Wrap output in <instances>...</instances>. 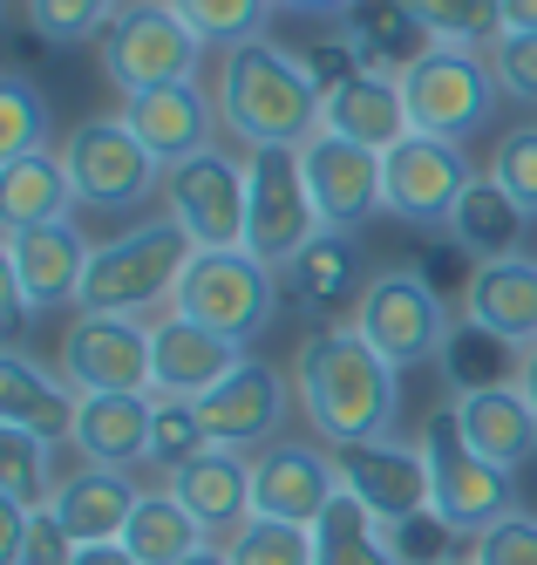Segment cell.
<instances>
[{
    "instance_id": "6da1fadb",
    "label": "cell",
    "mask_w": 537,
    "mask_h": 565,
    "mask_svg": "<svg viewBox=\"0 0 537 565\" xmlns=\"http://www.w3.org/2000/svg\"><path fill=\"white\" fill-rule=\"evenodd\" d=\"M293 402L307 429L326 450H354V443L395 436L401 416V369L382 361L354 328H313L293 354Z\"/></svg>"
},
{
    "instance_id": "7a4b0ae2",
    "label": "cell",
    "mask_w": 537,
    "mask_h": 565,
    "mask_svg": "<svg viewBox=\"0 0 537 565\" xmlns=\"http://www.w3.org/2000/svg\"><path fill=\"white\" fill-rule=\"evenodd\" d=\"M326 96L313 89V75L293 49H279L272 34L238 42L218 55V124L245 143V150H272V143H307L320 137Z\"/></svg>"
},
{
    "instance_id": "3957f363",
    "label": "cell",
    "mask_w": 537,
    "mask_h": 565,
    "mask_svg": "<svg viewBox=\"0 0 537 565\" xmlns=\"http://www.w3.org/2000/svg\"><path fill=\"white\" fill-rule=\"evenodd\" d=\"M191 238L178 218H143L130 232H116L103 238V246L89 253V273H82V313H163L178 300V279L191 266Z\"/></svg>"
},
{
    "instance_id": "277c9868",
    "label": "cell",
    "mask_w": 537,
    "mask_h": 565,
    "mask_svg": "<svg viewBox=\"0 0 537 565\" xmlns=\"http://www.w3.org/2000/svg\"><path fill=\"white\" fill-rule=\"evenodd\" d=\"M279 300H286L279 273L238 246V253H191V266H184V279H178V300H171V307H178L184 320H197V328L225 334L232 348H253L272 320H279Z\"/></svg>"
},
{
    "instance_id": "5b68a950",
    "label": "cell",
    "mask_w": 537,
    "mask_h": 565,
    "mask_svg": "<svg viewBox=\"0 0 537 565\" xmlns=\"http://www.w3.org/2000/svg\"><path fill=\"white\" fill-rule=\"evenodd\" d=\"M320 232H326V225H320V212H313L300 150H293V143L245 150V253L266 259L272 273H286Z\"/></svg>"
},
{
    "instance_id": "8992f818",
    "label": "cell",
    "mask_w": 537,
    "mask_h": 565,
    "mask_svg": "<svg viewBox=\"0 0 537 565\" xmlns=\"http://www.w3.org/2000/svg\"><path fill=\"white\" fill-rule=\"evenodd\" d=\"M497 75L490 55L476 49H422L401 68V103H408V130L442 137V143H470L490 130V109H497Z\"/></svg>"
},
{
    "instance_id": "52a82bcc",
    "label": "cell",
    "mask_w": 537,
    "mask_h": 565,
    "mask_svg": "<svg viewBox=\"0 0 537 565\" xmlns=\"http://www.w3.org/2000/svg\"><path fill=\"white\" fill-rule=\"evenodd\" d=\"M62 164H68V184H75V205L82 212H137L143 198L163 191V171L157 150L116 116H89V124H75L68 143H62Z\"/></svg>"
},
{
    "instance_id": "ba28073f",
    "label": "cell",
    "mask_w": 537,
    "mask_h": 565,
    "mask_svg": "<svg viewBox=\"0 0 537 565\" xmlns=\"http://www.w3.org/2000/svg\"><path fill=\"white\" fill-rule=\"evenodd\" d=\"M204 62V42L184 28V14L171 0H122L116 21L103 28V75L109 89L143 96L163 83H191Z\"/></svg>"
},
{
    "instance_id": "9c48e42d",
    "label": "cell",
    "mask_w": 537,
    "mask_h": 565,
    "mask_svg": "<svg viewBox=\"0 0 537 565\" xmlns=\"http://www.w3.org/2000/svg\"><path fill=\"white\" fill-rule=\"evenodd\" d=\"M449 328H457V313L442 307L436 279L422 266H382L375 287H367V300H361V313H354V334L382 361H395V369H422V361H436Z\"/></svg>"
},
{
    "instance_id": "30bf717a",
    "label": "cell",
    "mask_w": 537,
    "mask_h": 565,
    "mask_svg": "<svg viewBox=\"0 0 537 565\" xmlns=\"http://www.w3.org/2000/svg\"><path fill=\"white\" fill-rule=\"evenodd\" d=\"M416 443H422L429 477H436V511L457 524L463 539L490 532L497 518H511V511H517V477L470 450L463 429H457V416H449V402H442V409H429V423H422V436H416Z\"/></svg>"
},
{
    "instance_id": "8fae6325",
    "label": "cell",
    "mask_w": 537,
    "mask_h": 565,
    "mask_svg": "<svg viewBox=\"0 0 537 565\" xmlns=\"http://www.w3.org/2000/svg\"><path fill=\"white\" fill-rule=\"evenodd\" d=\"M89 238L75 218L55 225H21L0 238V273H8V328L34 320L41 307H75L82 300V273H89Z\"/></svg>"
},
{
    "instance_id": "7c38bea8",
    "label": "cell",
    "mask_w": 537,
    "mask_h": 565,
    "mask_svg": "<svg viewBox=\"0 0 537 565\" xmlns=\"http://www.w3.org/2000/svg\"><path fill=\"white\" fill-rule=\"evenodd\" d=\"M163 218H178L197 253H238L245 246V164L232 150H197L163 178Z\"/></svg>"
},
{
    "instance_id": "4fadbf2b",
    "label": "cell",
    "mask_w": 537,
    "mask_h": 565,
    "mask_svg": "<svg viewBox=\"0 0 537 565\" xmlns=\"http://www.w3.org/2000/svg\"><path fill=\"white\" fill-rule=\"evenodd\" d=\"M62 375L75 395H150V320L130 313H68Z\"/></svg>"
},
{
    "instance_id": "5bb4252c",
    "label": "cell",
    "mask_w": 537,
    "mask_h": 565,
    "mask_svg": "<svg viewBox=\"0 0 537 565\" xmlns=\"http://www.w3.org/2000/svg\"><path fill=\"white\" fill-rule=\"evenodd\" d=\"M382 178H388V218L442 225V232L457 218L463 191L476 184L463 143H442V137H422V130H408L395 150H382Z\"/></svg>"
},
{
    "instance_id": "9a60e30c",
    "label": "cell",
    "mask_w": 537,
    "mask_h": 565,
    "mask_svg": "<svg viewBox=\"0 0 537 565\" xmlns=\"http://www.w3.org/2000/svg\"><path fill=\"white\" fill-rule=\"evenodd\" d=\"M300 164H307V191H313V212H320L326 232H361L375 212H388L382 150L320 130V137L300 143Z\"/></svg>"
},
{
    "instance_id": "2e32d148",
    "label": "cell",
    "mask_w": 537,
    "mask_h": 565,
    "mask_svg": "<svg viewBox=\"0 0 537 565\" xmlns=\"http://www.w3.org/2000/svg\"><path fill=\"white\" fill-rule=\"evenodd\" d=\"M300 402H293V375H279L272 361H253L245 354L238 369L197 402V416L204 429H212V443H225V450H245V457H259L266 443H279L286 416H293Z\"/></svg>"
},
{
    "instance_id": "e0dca14e",
    "label": "cell",
    "mask_w": 537,
    "mask_h": 565,
    "mask_svg": "<svg viewBox=\"0 0 537 565\" xmlns=\"http://www.w3.org/2000/svg\"><path fill=\"white\" fill-rule=\"evenodd\" d=\"M286 307H300L313 328H354V313L375 287V266H367L354 232H320L313 246L279 273Z\"/></svg>"
},
{
    "instance_id": "ac0fdd59",
    "label": "cell",
    "mask_w": 537,
    "mask_h": 565,
    "mask_svg": "<svg viewBox=\"0 0 537 565\" xmlns=\"http://www.w3.org/2000/svg\"><path fill=\"white\" fill-rule=\"evenodd\" d=\"M341 498V463L326 443H293L279 436L253 457V511L279 518V524H313L326 518V504Z\"/></svg>"
},
{
    "instance_id": "d6986e66",
    "label": "cell",
    "mask_w": 537,
    "mask_h": 565,
    "mask_svg": "<svg viewBox=\"0 0 537 565\" xmlns=\"http://www.w3.org/2000/svg\"><path fill=\"white\" fill-rule=\"evenodd\" d=\"M341 463V491H354L382 524H401L416 511H436V477H429V457L422 443H354V450H334Z\"/></svg>"
},
{
    "instance_id": "ffe728a7",
    "label": "cell",
    "mask_w": 537,
    "mask_h": 565,
    "mask_svg": "<svg viewBox=\"0 0 537 565\" xmlns=\"http://www.w3.org/2000/svg\"><path fill=\"white\" fill-rule=\"evenodd\" d=\"M245 361V348H232L225 334L197 328L178 307H163L150 320V395H184V402H204L232 369Z\"/></svg>"
},
{
    "instance_id": "44dd1931",
    "label": "cell",
    "mask_w": 537,
    "mask_h": 565,
    "mask_svg": "<svg viewBox=\"0 0 537 565\" xmlns=\"http://www.w3.org/2000/svg\"><path fill=\"white\" fill-rule=\"evenodd\" d=\"M122 124H130L157 150V164L171 171V164H184V157L212 150L218 96L197 89V75H191V83H163V89H143V96H122Z\"/></svg>"
},
{
    "instance_id": "7402d4cb",
    "label": "cell",
    "mask_w": 537,
    "mask_h": 565,
    "mask_svg": "<svg viewBox=\"0 0 537 565\" xmlns=\"http://www.w3.org/2000/svg\"><path fill=\"white\" fill-rule=\"evenodd\" d=\"M150 429H157V395H82L68 443L89 470H143Z\"/></svg>"
},
{
    "instance_id": "603a6c76",
    "label": "cell",
    "mask_w": 537,
    "mask_h": 565,
    "mask_svg": "<svg viewBox=\"0 0 537 565\" xmlns=\"http://www.w3.org/2000/svg\"><path fill=\"white\" fill-rule=\"evenodd\" d=\"M163 491H171V498L204 524V532H212V545H225L238 524L253 518V457L212 443V450L191 457L178 477H163Z\"/></svg>"
},
{
    "instance_id": "cb8c5ba5",
    "label": "cell",
    "mask_w": 537,
    "mask_h": 565,
    "mask_svg": "<svg viewBox=\"0 0 537 565\" xmlns=\"http://www.w3.org/2000/svg\"><path fill=\"white\" fill-rule=\"evenodd\" d=\"M75 388L62 369H41V361L28 348H0V423L8 429H28L41 443H68L75 429Z\"/></svg>"
},
{
    "instance_id": "d4e9b609",
    "label": "cell",
    "mask_w": 537,
    "mask_h": 565,
    "mask_svg": "<svg viewBox=\"0 0 537 565\" xmlns=\"http://www.w3.org/2000/svg\"><path fill=\"white\" fill-rule=\"evenodd\" d=\"M449 416H457V429H463V443H470L476 457H490L511 477L530 470V457H537V409L524 402L517 382L483 388V395H457V402H449Z\"/></svg>"
},
{
    "instance_id": "484cf974",
    "label": "cell",
    "mask_w": 537,
    "mask_h": 565,
    "mask_svg": "<svg viewBox=\"0 0 537 565\" xmlns=\"http://www.w3.org/2000/svg\"><path fill=\"white\" fill-rule=\"evenodd\" d=\"M143 491H137V477L130 470H68L55 483V518H62V532L75 545H122V524L137 518Z\"/></svg>"
},
{
    "instance_id": "4316f807",
    "label": "cell",
    "mask_w": 537,
    "mask_h": 565,
    "mask_svg": "<svg viewBox=\"0 0 537 565\" xmlns=\"http://www.w3.org/2000/svg\"><path fill=\"white\" fill-rule=\"evenodd\" d=\"M463 320H483L490 334H504L511 348H537V259L517 253V259H490L470 273L463 287Z\"/></svg>"
},
{
    "instance_id": "83f0119b",
    "label": "cell",
    "mask_w": 537,
    "mask_h": 565,
    "mask_svg": "<svg viewBox=\"0 0 537 565\" xmlns=\"http://www.w3.org/2000/svg\"><path fill=\"white\" fill-rule=\"evenodd\" d=\"M320 130H334L347 143H367V150H395L408 137V103H401V75L388 68H367L341 96H326V116Z\"/></svg>"
},
{
    "instance_id": "f1b7e54d",
    "label": "cell",
    "mask_w": 537,
    "mask_h": 565,
    "mask_svg": "<svg viewBox=\"0 0 537 565\" xmlns=\"http://www.w3.org/2000/svg\"><path fill=\"white\" fill-rule=\"evenodd\" d=\"M524 232H530V212H524L490 171H476V184L463 191L457 218H449L457 253H470L476 266H490V259H517V253H524Z\"/></svg>"
},
{
    "instance_id": "f546056e",
    "label": "cell",
    "mask_w": 537,
    "mask_h": 565,
    "mask_svg": "<svg viewBox=\"0 0 537 565\" xmlns=\"http://www.w3.org/2000/svg\"><path fill=\"white\" fill-rule=\"evenodd\" d=\"M75 218V184L62 150H34V157H8L0 164V225L21 232V225H55Z\"/></svg>"
},
{
    "instance_id": "4dcf8cb0",
    "label": "cell",
    "mask_w": 537,
    "mask_h": 565,
    "mask_svg": "<svg viewBox=\"0 0 537 565\" xmlns=\"http://www.w3.org/2000/svg\"><path fill=\"white\" fill-rule=\"evenodd\" d=\"M341 34L361 49L367 68H388V75H401L422 49H436L408 0H347V8H341Z\"/></svg>"
},
{
    "instance_id": "1f68e13d",
    "label": "cell",
    "mask_w": 537,
    "mask_h": 565,
    "mask_svg": "<svg viewBox=\"0 0 537 565\" xmlns=\"http://www.w3.org/2000/svg\"><path fill=\"white\" fill-rule=\"evenodd\" d=\"M436 369H442V382H449V402H457V395H483V388L517 382L524 348H511L504 334H490L483 320H457V328H449V341H442V354H436Z\"/></svg>"
},
{
    "instance_id": "d6a6232c",
    "label": "cell",
    "mask_w": 537,
    "mask_h": 565,
    "mask_svg": "<svg viewBox=\"0 0 537 565\" xmlns=\"http://www.w3.org/2000/svg\"><path fill=\"white\" fill-rule=\"evenodd\" d=\"M204 545H212V532L171 498V491H143V504H137V518L122 524V552H130L137 565H184V558H197Z\"/></svg>"
},
{
    "instance_id": "836d02e7",
    "label": "cell",
    "mask_w": 537,
    "mask_h": 565,
    "mask_svg": "<svg viewBox=\"0 0 537 565\" xmlns=\"http://www.w3.org/2000/svg\"><path fill=\"white\" fill-rule=\"evenodd\" d=\"M313 565H395L388 524L354 491H341L334 504H326V518L313 524Z\"/></svg>"
},
{
    "instance_id": "e575fe53",
    "label": "cell",
    "mask_w": 537,
    "mask_h": 565,
    "mask_svg": "<svg viewBox=\"0 0 537 565\" xmlns=\"http://www.w3.org/2000/svg\"><path fill=\"white\" fill-rule=\"evenodd\" d=\"M55 443H41V436H28V429H8L0 423V498L8 504H28V511H41V504H55Z\"/></svg>"
},
{
    "instance_id": "d590c367",
    "label": "cell",
    "mask_w": 537,
    "mask_h": 565,
    "mask_svg": "<svg viewBox=\"0 0 537 565\" xmlns=\"http://www.w3.org/2000/svg\"><path fill=\"white\" fill-rule=\"evenodd\" d=\"M436 49H490L504 34V0H408Z\"/></svg>"
},
{
    "instance_id": "8d00e7d4",
    "label": "cell",
    "mask_w": 537,
    "mask_h": 565,
    "mask_svg": "<svg viewBox=\"0 0 537 565\" xmlns=\"http://www.w3.org/2000/svg\"><path fill=\"white\" fill-rule=\"evenodd\" d=\"M171 8L184 14V28L204 49H238V42H259L266 34L279 0H171Z\"/></svg>"
},
{
    "instance_id": "74e56055",
    "label": "cell",
    "mask_w": 537,
    "mask_h": 565,
    "mask_svg": "<svg viewBox=\"0 0 537 565\" xmlns=\"http://www.w3.org/2000/svg\"><path fill=\"white\" fill-rule=\"evenodd\" d=\"M212 450V429H204V416H197V402H184V395H157V429H150V470H163V477H178L191 457H204Z\"/></svg>"
},
{
    "instance_id": "f35d334b",
    "label": "cell",
    "mask_w": 537,
    "mask_h": 565,
    "mask_svg": "<svg viewBox=\"0 0 537 565\" xmlns=\"http://www.w3.org/2000/svg\"><path fill=\"white\" fill-rule=\"evenodd\" d=\"M34 150H55L49 143V103L28 75H0V164L8 157H34Z\"/></svg>"
},
{
    "instance_id": "ab89813d",
    "label": "cell",
    "mask_w": 537,
    "mask_h": 565,
    "mask_svg": "<svg viewBox=\"0 0 537 565\" xmlns=\"http://www.w3.org/2000/svg\"><path fill=\"white\" fill-rule=\"evenodd\" d=\"M232 565H313V532L307 524H279V518H245L225 539Z\"/></svg>"
},
{
    "instance_id": "60d3db41",
    "label": "cell",
    "mask_w": 537,
    "mask_h": 565,
    "mask_svg": "<svg viewBox=\"0 0 537 565\" xmlns=\"http://www.w3.org/2000/svg\"><path fill=\"white\" fill-rule=\"evenodd\" d=\"M116 8L122 0H28V28L49 49H75V42H89V34H103L116 21Z\"/></svg>"
},
{
    "instance_id": "b9f144b4",
    "label": "cell",
    "mask_w": 537,
    "mask_h": 565,
    "mask_svg": "<svg viewBox=\"0 0 537 565\" xmlns=\"http://www.w3.org/2000/svg\"><path fill=\"white\" fill-rule=\"evenodd\" d=\"M388 545H395V565H449L457 545H463V532L442 511H416V518L388 524Z\"/></svg>"
},
{
    "instance_id": "7bdbcfd3",
    "label": "cell",
    "mask_w": 537,
    "mask_h": 565,
    "mask_svg": "<svg viewBox=\"0 0 537 565\" xmlns=\"http://www.w3.org/2000/svg\"><path fill=\"white\" fill-rule=\"evenodd\" d=\"M490 178H497L517 205L537 218V124H524V130H511L497 150H490Z\"/></svg>"
},
{
    "instance_id": "ee69618b",
    "label": "cell",
    "mask_w": 537,
    "mask_h": 565,
    "mask_svg": "<svg viewBox=\"0 0 537 565\" xmlns=\"http://www.w3.org/2000/svg\"><path fill=\"white\" fill-rule=\"evenodd\" d=\"M470 565H537V518L511 511V518L490 524V532H476L470 539Z\"/></svg>"
},
{
    "instance_id": "f6af8a7d",
    "label": "cell",
    "mask_w": 537,
    "mask_h": 565,
    "mask_svg": "<svg viewBox=\"0 0 537 565\" xmlns=\"http://www.w3.org/2000/svg\"><path fill=\"white\" fill-rule=\"evenodd\" d=\"M490 75L511 103H530L537 109V34H497L490 42Z\"/></svg>"
},
{
    "instance_id": "bcb514c9",
    "label": "cell",
    "mask_w": 537,
    "mask_h": 565,
    "mask_svg": "<svg viewBox=\"0 0 537 565\" xmlns=\"http://www.w3.org/2000/svg\"><path fill=\"white\" fill-rule=\"evenodd\" d=\"M75 558V539L62 532V518L41 504V511H28V532H21V545L0 558V565H68Z\"/></svg>"
},
{
    "instance_id": "7dc6e473",
    "label": "cell",
    "mask_w": 537,
    "mask_h": 565,
    "mask_svg": "<svg viewBox=\"0 0 537 565\" xmlns=\"http://www.w3.org/2000/svg\"><path fill=\"white\" fill-rule=\"evenodd\" d=\"M300 62H307V75H313L320 96H341L354 75H367V62H361V49L347 42V34H326V42H313Z\"/></svg>"
},
{
    "instance_id": "c3c4849f",
    "label": "cell",
    "mask_w": 537,
    "mask_h": 565,
    "mask_svg": "<svg viewBox=\"0 0 537 565\" xmlns=\"http://www.w3.org/2000/svg\"><path fill=\"white\" fill-rule=\"evenodd\" d=\"M504 34H537V0H504Z\"/></svg>"
},
{
    "instance_id": "681fc988",
    "label": "cell",
    "mask_w": 537,
    "mask_h": 565,
    "mask_svg": "<svg viewBox=\"0 0 537 565\" xmlns=\"http://www.w3.org/2000/svg\"><path fill=\"white\" fill-rule=\"evenodd\" d=\"M68 565H137L130 552H122V545H75V558Z\"/></svg>"
},
{
    "instance_id": "f907efd6",
    "label": "cell",
    "mask_w": 537,
    "mask_h": 565,
    "mask_svg": "<svg viewBox=\"0 0 537 565\" xmlns=\"http://www.w3.org/2000/svg\"><path fill=\"white\" fill-rule=\"evenodd\" d=\"M517 388H524V402H530V409H537V348L524 354V369H517Z\"/></svg>"
},
{
    "instance_id": "816d5d0a",
    "label": "cell",
    "mask_w": 537,
    "mask_h": 565,
    "mask_svg": "<svg viewBox=\"0 0 537 565\" xmlns=\"http://www.w3.org/2000/svg\"><path fill=\"white\" fill-rule=\"evenodd\" d=\"M279 8H293V14H341L347 0H279Z\"/></svg>"
},
{
    "instance_id": "f5cc1de1",
    "label": "cell",
    "mask_w": 537,
    "mask_h": 565,
    "mask_svg": "<svg viewBox=\"0 0 537 565\" xmlns=\"http://www.w3.org/2000/svg\"><path fill=\"white\" fill-rule=\"evenodd\" d=\"M184 565H232V552H225V545H204V552H197V558H184Z\"/></svg>"
},
{
    "instance_id": "db71d44e",
    "label": "cell",
    "mask_w": 537,
    "mask_h": 565,
    "mask_svg": "<svg viewBox=\"0 0 537 565\" xmlns=\"http://www.w3.org/2000/svg\"><path fill=\"white\" fill-rule=\"evenodd\" d=\"M449 565H470V558H449Z\"/></svg>"
}]
</instances>
